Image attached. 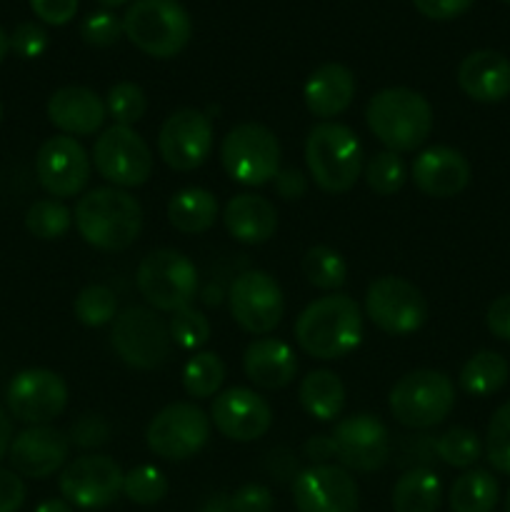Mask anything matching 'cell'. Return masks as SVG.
Segmentation results:
<instances>
[{
  "label": "cell",
  "instance_id": "obj_5",
  "mask_svg": "<svg viewBox=\"0 0 510 512\" xmlns=\"http://www.w3.org/2000/svg\"><path fill=\"white\" fill-rule=\"evenodd\" d=\"M123 35L140 53L168 60L190 43L193 20L178 0H135L123 15Z\"/></svg>",
  "mask_w": 510,
  "mask_h": 512
},
{
  "label": "cell",
  "instance_id": "obj_45",
  "mask_svg": "<svg viewBox=\"0 0 510 512\" xmlns=\"http://www.w3.org/2000/svg\"><path fill=\"white\" fill-rule=\"evenodd\" d=\"M68 438L78 448H100L110 440V425L100 415H80L70 428Z\"/></svg>",
  "mask_w": 510,
  "mask_h": 512
},
{
  "label": "cell",
  "instance_id": "obj_47",
  "mask_svg": "<svg viewBox=\"0 0 510 512\" xmlns=\"http://www.w3.org/2000/svg\"><path fill=\"white\" fill-rule=\"evenodd\" d=\"M30 8L43 23L65 25L78 13V0H30Z\"/></svg>",
  "mask_w": 510,
  "mask_h": 512
},
{
  "label": "cell",
  "instance_id": "obj_22",
  "mask_svg": "<svg viewBox=\"0 0 510 512\" xmlns=\"http://www.w3.org/2000/svg\"><path fill=\"white\" fill-rule=\"evenodd\" d=\"M410 180L428 198H455L470 183V163L460 150L448 145H433L420 150L410 168Z\"/></svg>",
  "mask_w": 510,
  "mask_h": 512
},
{
  "label": "cell",
  "instance_id": "obj_26",
  "mask_svg": "<svg viewBox=\"0 0 510 512\" xmlns=\"http://www.w3.org/2000/svg\"><path fill=\"white\" fill-rule=\"evenodd\" d=\"M355 98L353 70L340 63H325L308 75L303 88L305 108L315 118H335L345 113Z\"/></svg>",
  "mask_w": 510,
  "mask_h": 512
},
{
  "label": "cell",
  "instance_id": "obj_44",
  "mask_svg": "<svg viewBox=\"0 0 510 512\" xmlns=\"http://www.w3.org/2000/svg\"><path fill=\"white\" fill-rule=\"evenodd\" d=\"M45 48H48V33L38 23H20L10 35V50L18 58L35 60L45 53Z\"/></svg>",
  "mask_w": 510,
  "mask_h": 512
},
{
  "label": "cell",
  "instance_id": "obj_6",
  "mask_svg": "<svg viewBox=\"0 0 510 512\" xmlns=\"http://www.w3.org/2000/svg\"><path fill=\"white\" fill-rule=\"evenodd\" d=\"M393 418L403 428L428 430L443 423L455 408V385L440 370H413L393 385L388 395Z\"/></svg>",
  "mask_w": 510,
  "mask_h": 512
},
{
  "label": "cell",
  "instance_id": "obj_28",
  "mask_svg": "<svg viewBox=\"0 0 510 512\" xmlns=\"http://www.w3.org/2000/svg\"><path fill=\"white\" fill-rule=\"evenodd\" d=\"M298 400L305 413L320 423L340 418L345 408V385L333 370H310L298 388Z\"/></svg>",
  "mask_w": 510,
  "mask_h": 512
},
{
  "label": "cell",
  "instance_id": "obj_17",
  "mask_svg": "<svg viewBox=\"0 0 510 512\" xmlns=\"http://www.w3.org/2000/svg\"><path fill=\"white\" fill-rule=\"evenodd\" d=\"M330 438L335 445V458L345 470L375 473L390 458L388 428L370 413H355L338 420Z\"/></svg>",
  "mask_w": 510,
  "mask_h": 512
},
{
  "label": "cell",
  "instance_id": "obj_56",
  "mask_svg": "<svg viewBox=\"0 0 510 512\" xmlns=\"http://www.w3.org/2000/svg\"><path fill=\"white\" fill-rule=\"evenodd\" d=\"M8 50H10V35H5V30L0 28V63L5 60Z\"/></svg>",
  "mask_w": 510,
  "mask_h": 512
},
{
  "label": "cell",
  "instance_id": "obj_60",
  "mask_svg": "<svg viewBox=\"0 0 510 512\" xmlns=\"http://www.w3.org/2000/svg\"><path fill=\"white\" fill-rule=\"evenodd\" d=\"M500 3H508L510 5V0H500Z\"/></svg>",
  "mask_w": 510,
  "mask_h": 512
},
{
  "label": "cell",
  "instance_id": "obj_15",
  "mask_svg": "<svg viewBox=\"0 0 510 512\" xmlns=\"http://www.w3.org/2000/svg\"><path fill=\"white\" fill-rule=\"evenodd\" d=\"M5 405L25 425H50L68 405V385L58 373L45 368L20 370L5 390Z\"/></svg>",
  "mask_w": 510,
  "mask_h": 512
},
{
  "label": "cell",
  "instance_id": "obj_43",
  "mask_svg": "<svg viewBox=\"0 0 510 512\" xmlns=\"http://www.w3.org/2000/svg\"><path fill=\"white\" fill-rule=\"evenodd\" d=\"M80 35H83L85 43L93 45V48H110V45L118 43L120 35H123V20L115 18L108 10H100V13L88 15V18L83 20Z\"/></svg>",
  "mask_w": 510,
  "mask_h": 512
},
{
  "label": "cell",
  "instance_id": "obj_7",
  "mask_svg": "<svg viewBox=\"0 0 510 512\" xmlns=\"http://www.w3.org/2000/svg\"><path fill=\"white\" fill-rule=\"evenodd\" d=\"M135 285L145 303L160 313L188 308L198 295V270L180 250L160 248L145 255L135 273Z\"/></svg>",
  "mask_w": 510,
  "mask_h": 512
},
{
  "label": "cell",
  "instance_id": "obj_35",
  "mask_svg": "<svg viewBox=\"0 0 510 512\" xmlns=\"http://www.w3.org/2000/svg\"><path fill=\"white\" fill-rule=\"evenodd\" d=\"M73 225V213L63 200H35L25 213V228L38 240H60Z\"/></svg>",
  "mask_w": 510,
  "mask_h": 512
},
{
  "label": "cell",
  "instance_id": "obj_58",
  "mask_svg": "<svg viewBox=\"0 0 510 512\" xmlns=\"http://www.w3.org/2000/svg\"><path fill=\"white\" fill-rule=\"evenodd\" d=\"M505 512H510V490H508V495H505Z\"/></svg>",
  "mask_w": 510,
  "mask_h": 512
},
{
  "label": "cell",
  "instance_id": "obj_33",
  "mask_svg": "<svg viewBox=\"0 0 510 512\" xmlns=\"http://www.w3.org/2000/svg\"><path fill=\"white\" fill-rule=\"evenodd\" d=\"M303 275L313 288L335 293L348 280V265L338 250L328 248V245H313L303 255Z\"/></svg>",
  "mask_w": 510,
  "mask_h": 512
},
{
  "label": "cell",
  "instance_id": "obj_12",
  "mask_svg": "<svg viewBox=\"0 0 510 512\" xmlns=\"http://www.w3.org/2000/svg\"><path fill=\"white\" fill-rule=\"evenodd\" d=\"M365 315L383 333L403 338L418 333L428 320V303L420 288L398 275H383L368 285Z\"/></svg>",
  "mask_w": 510,
  "mask_h": 512
},
{
  "label": "cell",
  "instance_id": "obj_48",
  "mask_svg": "<svg viewBox=\"0 0 510 512\" xmlns=\"http://www.w3.org/2000/svg\"><path fill=\"white\" fill-rule=\"evenodd\" d=\"M475 0H413L415 10L430 20H453L468 13Z\"/></svg>",
  "mask_w": 510,
  "mask_h": 512
},
{
  "label": "cell",
  "instance_id": "obj_55",
  "mask_svg": "<svg viewBox=\"0 0 510 512\" xmlns=\"http://www.w3.org/2000/svg\"><path fill=\"white\" fill-rule=\"evenodd\" d=\"M200 512H233V508H230V495H213Z\"/></svg>",
  "mask_w": 510,
  "mask_h": 512
},
{
  "label": "cell",
  "instance_id": "obj_10",
  "mask_svg": "<svg viewBox=\"0 0 510 512\" xmlns=\"http://www.w3.org/2000/svg\"><path fill=\"white\" fill-rule=\"evenodd\" d=\"M210 418L195 403H170L150 420L145 443L150 453L170 463H183L205 448L210 438Z\"/></svg>",
  "mask_w": 510,
  "mask_h": 512
},
{
  "label": "cell",
  "instance_id": "obj_30",
  "mask_svg": "<svg viewBox=\"0 0 510 512\" xmlns=\"http://www.w3.org/2000/svg\"><path fill=\"white\" fill-rule=\"evenodd\" d=\"M395 512H438L443 503V483L430 468H410L395 483L390 495Z\"/></svg>",
  "mask_w": 510,
  "mask_h": 512
},
{
  "label": "cell",
  "instance_id": "obj_53",
  "mask_svg": "<svg viewBox=\"0 0 510 512\" xmlns=\"http://www.w3.org/2000/svg\"><path fill=\"white\" fill-rule=\"evenodd\" d=\"M10 443H13V420H10V415L0 408V460L8 455Z\"/></svg>",
  "mask_w": 510,
  "mask_h": 512
},
{
  "label": "cell",
  "instance_id": "obj_50",
  "mask_svg": "<svg viewBox=\"0 0 510 512\" xmlns=\"http://www.w3.org/2000/svg\"><path fill=\"white\" fill-rule=\"evenodd\" d=\"M485 325L495 338L510 343V293L500 295L490 303L488 313H485Z\"/></svg>",
  "mask_w": 510,
  "mask_h": 512
},
{
  "label": "cell",
  "instance_id": "obj_9",
  "mask_svg": "<svg viewBox=\"0 0 510 512\" xmlns=\"http://www.w3.org/2000/svg\"><path fill=\"white\" fill-rule=\"evenodd\" d=\"M110 345L128 368L155 370L170 358L173 340L168 323L155 310L130 305L115 315Z\"/></svg>",
  "mask_w": 510,
  "mask_h": 512
},
{
  "label": "cell",
  "instance_id": "obj_16",
  "mask_svg": "<svg viewBox=\"0 0 510 512\" xmlns=\"http://www.w3.org/2000/svg\"><path fill=\"white\" fill-rule=\"evenodd\" d=\"M213 120L198 108H180L165 118L158 135L160 158L178 173L200 168L213 153Z\"/></svg>",
  "mask_w": 510,
  "mask_h": 512
},
{
  "label": "cell",
  "instance_id": "obj_40",
  "mask_svg": "<svg viewBox=\"0 0 510 512\" xmlns=\"http://www.w3.org/2000/svg\"><path fill=\"white\" fill-rule=\"evenodd\" d=\"M105 108H108V115L115 120V125L133 128L138 120H143L145 110H148V98H145L143 88L138 83L123 80V83H115L108 90Z\"/></svg>",
  "mask_w": 510,
  "mask_h": 512
},
{
  "label": "cell",
  "instance_id": "obj_31",
  "mask_svg": "<svg viewBox=\"0 0 510 512\" xmlns=\"http://www.w3.org/2000/svg\"><path fill=\"white\" fill-rule=\"evenodd\" d=\"M508 373V360L503 355L495 353V350H480L465 360L458 383L470 398H488L508 383Z\"/></svg>",
  "mask_w": 510,
  "mask_h": 512
},
{
  "label": "cell",
  "instance_id": "obj_29",
  "mask_svg": "<svg viewBox=\"0 0 510 512\" xmlns=\"http://www.w3.org/2000/svg\"><path fill=\"white\" fill-rule=\"evenodd\" d=\"M168 220L178 233H205L218 220V200L205 188H183L170 198Z\"/></svg>",
  "mask_w": 510,
  "mask_h": 512
},
{
  "label": "cell",
  "instance_id": "obj_2",
  "mask_svg": "<svg viewBox=\"0 0 510 512\" xmlns=\"http://www.w3.org/2000/svg\"><path fill=\"white\" fill-rule=\"evenodd\" d=\"M75 228L80 238L105 253L128 250L143 230V208L123 188H95L75 205Z\"/></svg>",
  "mask_w": 510,
  "mask_h": 512
},
{
  "label": "cell",
  "instance_id": "obj_57",
  "mask_svg": "<svg viewBox=\"0 0 510 512\" xmlns=\"http://www.w3.org/2000/svg\"><path fill=\"white\" fill-rule=\"evenodd\" d=\"M100 5H105V8H120V5L130 3V0H98Z\"/></svg>",
  "mask_w": 510,
  "mask_h": 512
},
{
  "label": "cell",
  "instance_id": "obj_14",
  "mask_svg": "<svg viewBox=\"0 0 510 512\" xmlns=\"http://www.w3.org/2000/svg\"><path fill=\"white\" fill-rule=\"evenodd\" d=\"M125 473L108 455H83L60 470L58 488L63 500L80 510H103L123 493Z\"/></svg>",
  "mask_w": 510,
  "mask_h": 512
},
{
  "label": "cell",
  "instance_id": "obj_20",
  "mask_svg": "<svg viewBox=\"0 0 510 512\" xmlns=\"http://www.w3.org/2000/svg\"><path fill=\"white\" fill-rule=\"evenodd\" d=\"M210 423L233 443H255L273 425V408L250 388H230L215 395Z\"/></svg>",
  "mask_w": 510,
  "mask_h": 512
},
{
  "label": "cell",
  "instance_id": "obj_3",
  "mask_svg": "<svg viewBox=\"0 0 510 512\" xmlns=\"http://www.w3.org/2000/svg\"><path fill=\"white\" fill-rule=\"evenodd\" d=\"M365 123L393 153L418 150L433 133V105L410 88H385L368 100Z\"/></svg>",
  "mask_w": 510,
  "mask_h": 512
},
{
  "label": "cell",
  "instance_id": "obj_23",
  "mask_svg": "<svg viewBox=\"0 0 510 512\" xmlns=\"http://www.w3.org/2000/svg\"><path fill=\"white\" fill-rule=\"evenodd\" d=\"M45 113H48L50 123L70 138L95 135L108 118L105 100L85 85H65V88L55 90L50 95Z\"/></svg>",
  "mask_w": 510,
  "mask_h": 512
},
{
  "label": "cell",
  "instance_id": "obj_36",
  "mask_svg": "<svg viewBox=\"0 0 510 512\" xmlns=\"http://www.w3.org/2000/svg\"><path fill=\"white\" fill-rule=\"evenodd\" d=\"M435 455L450 468L470 470L483 455V440L470 428H450L435 440Z\"/></svg>",
  "mask_w": 510,
  "mask_h": 512
},
{
  "label": "cell",
  "instance_id": "obj_8",
  "mask_svg": "<svg viewBox=\"0 0 510 512\" xmlns=\"http://www.w3.org/2000/svg\"><path fill=\"white\" fill-rule=\"evenodd\" d=\"M220 163L230 180L260 188L278 175L280 143L268 125L238 123L220 143Z\"/></svg>",
  "mask_w": 510,
  "mask_h": 512
},
{
  "label": "cell",
  "instance_id": "obj_27",
  "mask_svg": "<svg viewBox=\"0 0 510 512\" xmlns=\"http://www.w3.org/2000/svg\"><path fill=\"white\" fill-rule=\"evenodd\" d=\"M223 223L230 238L243 245H263L278 230V210L263 195L243 193L228 200Z\"/></svg>",
  "mask_w": 510,
  "mask_h": 512
},
{
  "label": "cell",
  "instance_id": "obj_18",
  "mask_svg": "<svg viewBox=\"0 0 510 512\" xmlns=\"http://www.w3.org/2000/svg\"><path fill=\"white\" fill-rule=\"evenodd\" d=\"M93 160L88 158L83 145L70 135H55L48 138L38 150L35 158V173L45 193L60 198H75L90 183Z\"/></svg>",
  "mask_w": 510,
  "mask_h": 512
},
{
  "label": "cell",
  "instance_id": "obj_24",
  "mask_svg": "<svg viewBox=\"0 0 510 512\" xmlns=\"http://www.w3.org/2000/svg\"><path fill=\"white\" fill-rule=\"evenodd\" d=\"M458 85L475 103H500L510 95V60L498 50H475L458 65Z\"/></svg>",
  "mask_w": 510,
  "mask_h": 512
},
{
  "label": "cell",
  "instance_id": "obj_37",
  "mask_svg": "<svg viewBox=\"0 0 510 512\" xmlns=\"http://www.w3.org/2000/svg\"><path fill=\"white\" fill-rule=\"evenodd\" d=\"M73 313L85 328H103L118 315V298L108 285H88L75 298Z\"/></svg>",
  "mask_w": 510,
  "mask_h": 512
},
{
  "label": "cell",
  "instance_id": "obj_39",
  "mask_svg": "<svg viewBox=\"0 0 510 512\" xmlns=\"http://www.w3.org/2000/svg\"><path fill=\"white\" fill-rule=\"evenodd\" d=\"M168 478L155 465H138V468L128 470L123 478V495L135 505H158L160 500L168 495Z\"/></svg>",
  "mask_w": 510,
  "mask_h": 512
},
{
  "label": "cell",
  "instance_id": "obj_32",
  "mask_svg": "<svg viewBox=\"0 0 510 512\" xmlns=\"http://www.w3.org/2000/svg\"><path fill=\"white\" fill-rule=\"evenodd\" d=\"M500 500V485L493 473L470 468L450 485L448 505L453 512H493Z\"/></svg>",
  "mask_w": 510,
  "mask_h": 512
},
{
  "label": "cell",
  "instance_id": "obj_49",
  "mask_svg": "<svg viewBox=\"0 0 510 512\" xmlns=\"http://www.w3.org/2000/svg\"><path fill=\"white\" fill-rule=\"evenodd\" d=\"M25 490L23 478L13 470L0 468V512H18L25 503Z\"/></svg>",
  "mask_w": 510,
  "mask_h": 512
},
{
  "label": "cell",
  "instance_id": "obj_1",
  "mask_svg": "<svg viewBox=\"0 0 510 512\" xmlns=\"http://www.w3.org/2000/svg\"><path fill=\"white\" fill-rule=\"evenodd\" d=\"M363 340L360 305L345 293L313 300L295 320V343L315 360H343Z\"/></svg>",
  "mask_w": 510,
  "mask_h": 512
},
{
  "label": "cell",
  "instance_id": "obj_41",
  "mask_svg": "<svg viewBox=\"0 0 510 512\" xmlns=\"http://www.w3.org/2000/svg\"><path fill=\"white\" fill-rule=\"evenodd\" d=\"M170 340L183 350H200L210 340V320L205 318L203 310L188 308L175 310L168 323Z\"/></svg>",
  "mask_w": 510,
  "mask_h": 512
},
{
  "label": "cell",
  "instance_id": "obj_59",
  "mask_svg": "<svg viewBox=\"0 0 510 512\" xmlns=\"http://www.w3.org/2000/svg\"><path fill=\"white\" fill-rule=\"evenodd\" d=\"M0 120H3V103H0Z\"/></svg>",
  "mask_w": 510,
  "mask_h": 512
},
{
  "label": "cell",
  "instance_id": "obj_11",
  "mask_svg": "<svg viewBox=\"0 0 510 512\" xmlns=\"http://www.w3.org/2000/svg\"><path fill=\"white\" fill-rule=\"evenodd\" d=\"M93 165L113 188H138L153 175V150L138 130L113 125L95 138Z\"/></svg>",
  "mask_w": 510,
  "mask_h": 512
},
{
  "label": "cell",
  "instance_id": "obj_34",
  "mask_svg": "<svg viewBox=\"0 0 510 512\" xmlns=\"http://www.w3.org/2000/svg\"><path fill=\"white\" fill-rule=\"evenodd\" d=\"M225 383V363L218 353H195L183 368V390L195 400L213 398Z\"/></svg>",
  "mask_w": 510,
  "mask_h": 512
},
{
  "label": "cell",
  "instance_id": "obj_51",
  "mask_svg": "<svg viewBox=\"0 0 510 512\" xmlns=\"http://www.w3.org/2000/svg\"><path fill=\"white\" fill-rule=\"evenodd\" d=\"M275 193L283 200H300L308 193V178L295 168H280L275 175Z\"/></svg>",
  "mask_w": 510,
  "mask_h": 512
},
{
  "label": "cell",
  "instance_id": "obj_25",
  "mask_svg": "<svg viewBox=\"0 0 510 512\" xmlns=\"http://www.w3.org/2000/svg\"><path fill=\"white\" fill-rule=\"evenodd\" d=\"M245 378L263 390H280L298 375V358L285 340L258 338L243 353Z\"/></svg>",
  "mask_w": 510,
  "mask_h": 512
},
{
  "label": "cell",
  "instance_id": "obj_4",
  "mask_svg": "<svg viewBox=\"0 0 510 512\" xmlns=\"http://www.w3.org/2000/svg\"><path fill=\"white\" fill-rule=\"evenodd\" d=\"M305 163L320 190L333 195L348 193L363 173V145L348 125L323 120L310 128Z\"/></svg>",
  "mask_w": 510,
  "mask_h": 512
},
{
  "label": "cell",
  "instance_id": "obj_19",
  "mask_svg": "<svg viewBox=\"0 0 510 512\" xmlns=\"http://www.w3.org/2000/svg\"><path fill=\"white\" fill-rule=\"evenodd\" d=\"M358 500V483L343 465H310L293 478L298 512H358Z\"/></svg>",
  "mask_w": 510,
  "mask_h": 512
},
{
  "label": "cell",
  "instance_id": "obj_52",
  "mask_svg": "<svg viewBox=\"0 0 510 512\" xmlns=\"http://www.w3.org/2000/svg\"><path fill=\"white\" fill-rule=\"evenodd\" d=\"M305 458L313 460V465H323L328 463L330 458H335V445L330 435H313L308 438V443L303 445Z\"/></svg>",
  "mask_w": 510,
  "mask_h": 512
},
{
  "label": "cell",
  "instance_id": "obj_42",
  "mask_svg": "<svg viewBox=\"0 0 510 512\" xmlns=\"http://www.w3.org/2000/svg\"><path fill=\"white\" fill-rule=\"evenodd\" d=\"M485 458L498 473L510 475V400L493 413L485 433Z\"/></svg>",
  "mask_w": 510,
  "mask_h": 512
},
{
  "label": "cell",
  "instance_id": "obj_54",
  "mask_svg": "<svg viewBox=\"0 0 510 512\" xmlns=\"http://www.w3.org/2000/svg\"><path fill=\"white\" fill-rule=\"evenodd\" d=\"M35 512H75V510H73V505L68 503V500L50 498V500H43V503L35 508Z\"/></svg>",
  "mask_w": 510,
  "mask_h": 512
},
{
  "label": "cell",
  "instance_id": "obj_46",
  "mask_svg": "<svg viewBox=\"0 0 510 512\" xmlns=\"http://www.w3.org/2000/svg\"><path fill=\"white\" fill-rule=\"evenodd\" d=\"M233 512H273L275 498L273 490L260 483H245L230 495Z\"/></svg>",
  "mask_w": 510,
  "mask_h": 512
},
{
  "label": "cell",
  "instance_id": "obj_21",
  "mask_svg": "<svg viewBox=\"0 0 510 512\" xmlns=\"http://www.w3.org/2000/svg\"><path fill=\"white\" fill-rule=\"evenodd\" d=\"M70 438L53 425H30L10 443L8 460L23 478L45 480L65 468Z\"/></svg>",
  "mask_w": 510,
  "mask_h": 512
},
{
  "label": "cell",
  "instance_id": "obj_38",
  "mask_svg": "<svg viewBox=\"0 0 510 512\" xmlns=\"http://www.w3.org/2000/svg\"><path fill=\"white\" fill-rule=\"evenodd\" d=\"M363 173L368 188L375 195H383V198L398 193L405 185V180H408V170H405L403 158L398 153H393V150H380V153H375L365 163Z\"/></svg>",
  "mask_w": 510,
  "mask_h": 512
},
{
  "label": "cell",
  "instance_id": "obj_13",
  "mask_svg": "<svg viewBox=\"0 0 510 512\" xmlns=\"http://www.w3.org/2000/svg\"><path fill=\"white\" fill-rule=\"evenodd\" d=\"M230 315L250 335H268L285 315L283 288L265 270H245L228 290Z\"/></svg>",
  "mask_w": 510,
  "mask_h": 512
}]
</instances>
